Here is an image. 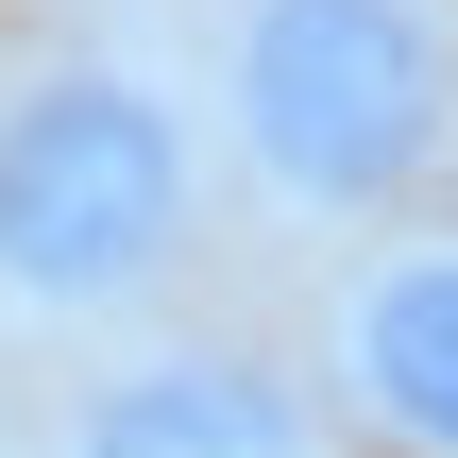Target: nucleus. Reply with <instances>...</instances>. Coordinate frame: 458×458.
Returning <instances> with one entry per match:
<instances>
[{
	"instance_id": "7ed1b4c3",
	"label": "nucleus",
	"mask_w": 458,
	"mask_h": 458,
	"mask_svg": "<svg viewBox=\"0 0 458 458\" xmlns=\"http://www.w3.org/2000/svg\"><path fill=\"white\" fill-rule=\"evenodd\" d=\"M34 458H357V425L289 340L153 306L119 340H68V391H51Z\"/></svg>"
},
{
	"instance_id": "20e7f679",
	"label": "nucleus",
	"mask_w": 458,
	"mask_h": 458,
	"mask_svg": "<svg viewBox=\"0 0 458 458\" xmlns=\"http://www.w3.org/2000/svg\"><path fill=\"white\" fill-rule=\"evenodd\" d=\"M306 374L374 458H458V204H408L323 255V340Z\"/></svg>"
},
{
	"instance_id": "f03ea898",
	"label": "nucleus",
	"mask_w": 458,
	"mask_h": 458,
	"mask_svg": "<svg viewBox=\"0 0 458 458\" xmlns=\"http://www.w3.org/2000/svg\"><path fill=\"white\" fill-rule=\"evenodd\" d=\"M204 153L289 238H374L458 170V0H221Z\"/></svg>"
},
{
	"instance_id": "f257e3e1",
	"label": "nucleus",
	"mask_w": 458,
	"mask_h": 458,
	"mask_svg": "<svg viewBox=\"0 0 458 458\" xmlns=\"http://www.w3.org/2000/svg\"><path fill=\"white\" fill-rule=\"evenodd\" d=\"M221 221L204 85L119 34H51L0 68V340H119L187 289Z\"/></svg>"
}]
</instances>
